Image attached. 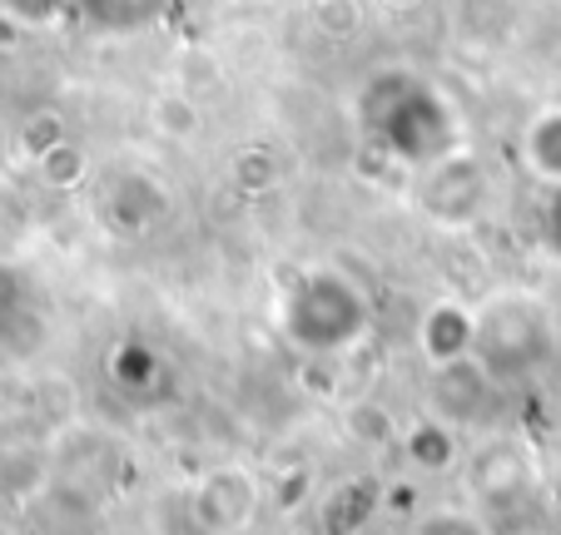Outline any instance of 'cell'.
Segmentation results:
<instances>
[{
	"label": "cell",
	"instance_id": "10",
	"mask_svg": "<svg viewBox=\"0 0 561 535\" xmlns=\"http://www.w3.org/2000/svg\"><path fill=\"white\" fill-rule=\"evenodd\" d=\"M398 441H403V456L417 472H447V466L457 462V431H453V421H443V417L413 421Z\"/></svg>",
	"mask_w": 561,
	"mask_h": 535
},
{
	"label": "cell",
	"instance_id": "21",
	"mask_svg": "<svg viewBox=\"0 0 561 535\" xmlns=\"http://www.w3.org/2000/svg\"><path fill=\"white\" fill-rule=\"evenodd\" d=\"M541 239H547V248L561 258V189H551V199H547V213H541Z\"/></svg>",
	"mask_w": 561,
	"mask_h": 535
},
{
	"label": "cell",
	"instance_id": "8",
	"mask_svg": "<svg viewBox=\"0 0 561 535\" xmlns=\"http://www.w3.org/2000/svg\"><path fill=\"white\" fill-rule=\"evenodd\" d=\"M517 159L537 184L561 189V105H547L522 125L517 135Z\"/></svg>",
	"mask_w": 561,
	"mask_h": 535
},
{
	"label": "cell",
	"instance_id": "7",
	"mask_svg": "<svg viewBox=\"0 0 561 535\" xmlns=\"http://www.w3.org/2000/svg\"><path fill=\"white\" fill-rule=\"evenodd\" d=\"M477 347V307L457 303V298H437L417 323V352L427 357V368L443 372L467 362Z\"/></svg>",
	"mask_w": 561,
	"mask_h": 535
},
{
	"label": "cell",
	"instance_id": "6",
	"mask_svg": "<svg viewBox=\"0 0 561 535\" xmlns=\"http://www.w3.org/2000/svg\"><path fill=\"white\" fill-rule=\"evenodd\" d=\"M170 209V194L154 174L145 168H115L100 189V219H105L110 233H125V239H139L149 233Z\"/></svg>",
	"mask_w": 561,
	"mask_h": 535
},
{
	"label": "cell",
	"instance_id": "2",
	"mask_svg": "<svg viewBox=\"0 0 561 535\" xmlns=\"http://www.w3.org/2000/svg\"><path fill=\"white\" fill-rule=\"evenodd\" d=\"M274 317L298 352L339 357L363 342V333L373 323V307H368V293L348 274H339V268H304V274H294L284 283Z\"/></svg>",
	"mask_w": 561,
	"mask_h": 535
},
{
	"label": "cell",
	"instance_id": "1",
	"mask_svg": "<svg viewBox=\"0 0 561 535\" xmlns=\"http://www.w3.org/2000/svg\"><path fill=\"white\" fill-rule=\"evenodd\" d=\"M358 125L398 164L427 168L457 144V115L437 84L413 70H378L358 90Z\"/></svg>",
	"mask_w": 561,
	"mask_h": 535
},
{
	"label": "cell",
	"instance_id": "20",
	"mask_svg": "<svg viewBox=\"0 0 561 535\" xmlns=\"http://www.w3.org/2000/svg\"><path fill=\"white\" fill-rule=\"evenodd\" d=\"M0 11L15 25H50L60 15H70V0H0Z\"/></svg>",
	"mask_w": 561,
	"mask_h": 535
},
{
	"label": "cell",
	"instance_id": "15",
	"mask_svg": "<svg viewBox=\"0 0 561 535\" xmlns=\"http://www.w3.org/2000/svg\"><path fill=\"white\" fill-rule=\"evenodd\" d=\"M149 119H154V129L164 139H194L204 125V115H199L190 90H164V95L149 105Z\"/></svg>",
	"mask_w": 561,
	"mask_h": 535
},
{
	"label": "cell",
	"instance_id": "19",
	"mask_svg": "<svg viewBox=\"0 0 561 535\" xmlns=\"http://www.w3.org/2000/svg\"><path fill=\"white\" fill-rule=\"evenodd\" d=\"M60 139H70V129H65V119L55 115V109H35V115L21 125V135H15V144H21V154L35 164V159H41V154H50V149L60 144Z\"/></svg>",
	"mask_w": 561,
	"mask_h": 535
},
{
	"label": "cell",
	"instance_id": "11",
	"mask_svg": "<svg viewBox=\"0 0 561 535\" xmlns=\"http://www.w3.org/2000/svg\"><path fill=\"white\" fill-rule=\"evenodd\" d=\"M159 377H164V357L149 342H139V337H129V342H119L115 352H110V382L125 387L129 397H145Z\"/></svg>",
	"mask_w": 561,
	"mask_h": 535
},
{
	"label": "cell",
	"instance_id": "3",
	"mask_svg": "<svg viewBox=\"0 0 561 535\" xmlns=\"http://www.w3.org/2000/svg\"><path fill=\"white\" fill-rule=\"evenodd\" d=\"M557 352V317L547 298L531 288H492L477 303V347L472 362L488 372L497 387L527 382Z\"/></svg>",
	"mask_w": 561,
	"mask_h": 535
},
{
	"label": "cell",
	"instance_id": "9",
	"mask_svg": "<svg viewBox=\"0 0 561 535\" xmlns=\"http://www.w3.org/2000/svg\"><path fill=\"white\" fill-rule=\"evenodd\" d=\"M50 481V452L45 441H11L0 446V501L5 505H25L45 491Z\"/></svg>",
	"mask_w": 561,
	"mask_h": 535
},
{
	"label": "cell",
	"instance_id": "5",
	"mask_svg": "<svg viewBox=\"0 0 561 535\" xmlns=\"http://www.w3.org/2000/svg\"><path fill=\"white\" fill-rule=\"evenodd\" d=\"M264 491H259V476L239 462H224L214 472H204L190 491V521L204 535H239L254 525Z\"/></svg>",
	"mask_w": 561,
	"mask_h": 535
},
{
	"label": "cell",
	"instance_id": "16",
	"mask_svg": "<svg viewBox=\"0 0 561 535\" xmlns=\"http://www.w3.org/2000/svg\"><path fill=\"white\" fill-rule=\"evenodd\" d=\"M363 0H308V25H313L323 40L343 45L363 31Z\"/></svg>",
	"mask_w": 561,
	"mask_h": 535
},
{
	"label": "cell",
	"instance_id": "12",
	"mask_svg": "<svg viewBox=\"0 0 561 535\" xmlns=\"http://www.w3.org/2000/svg\"><path fill=\"white\" fill-rule=\"evenodd\" d=\"M159 0H70V15L90 31H139Z\"/></svg>",
	"mask_w": 561,
	"mask_h": 535
},
{
	"label": "cell",
	"instance_id": "18",
	"mask_svg": "<svg viewBox=\"0 0 561 535\" xmlns=\"http://www.w3.org/2000/svg\"><path fill=\"white\" fill-rule=\"evenodd\" d=\"M233 184L244 194H268L278 184V154L274 149H239L233 154Z\"/></svg>",
	"mask_w": 561,
	"mask_h": 535
},
{
	"label": "cell",
	"instance_id": "4",
	"mask_svg": "<svg viewBox=\"0 0 561 535\" xmlns=\"http://www.w3.org/2000/svg\"><path fill=\"white\" fill-rule=\"evenodd\" d=\"M492 199V178L482 168V159L467 154V149H453L437 164L423 168V184H417V209L437 223V229H472L482 213H488Z\"/></svg>",
	"mask_w": 561,
	"mask_h": 535
},
{
	"label": "cell",
	"instance_id": "22",
	"mask_svg": "<svg viewBox=\"0 0 561 535\" xmlns=\"http://www.w3.org/2000/svg\"><path fill=\"white\" fill-rule=\"evenodd\" d=\"M392 11H417V5H423V0H388Z\"/></svg>",
	"mask_w": 561,
	"mask_h": 535
},
{
	"label": "cell",
	"instance_id": "14",
	"mask_svg": "<svg viewBox=\"0 0 561 535\" xmlns=\"http://www.w3.org/2000/svg\"><path fill=\"white\" fill-rule=\"evenodd\" d=\"M35 174H41V184L45 189H55V194H70V189H80L90 178V154L75 139H60V144L50 149V154H41L35 159Z\"/></svg>",
	"mask_w": 561,
	"mask_h": 535
},
{
	"label": "cell",
	"instance_id": "17",
	"mask_svg": "<svg viewBox=\"0 0 561 535\" xmlns=\"http://www.w3.org/2000/svg\"><path fill=\"white\" fill-rule=\"evenodd\" d=\"M413 535H497V531L472 505H433V511L417 515Z\"/></svg>",
	"mask_w": 561,
	"mask_h": 535
},
{
	"label": "cell",
	"instance_id": "13",
	"mask_svg": "<svg viewBox=\"0 0 561 535\" xmlns=\"http://www.w3.org/2000/svg\"><path fill=\"white\" fill-rule=\"evenodd\" d=\"M522 481H527V466H522L517 446H488L472 462V486L482 496H512Z\"/></svg>",
	"mask_w": 561,
	"mask_h": 535
}]
</instances>
